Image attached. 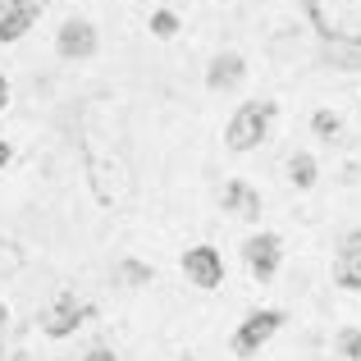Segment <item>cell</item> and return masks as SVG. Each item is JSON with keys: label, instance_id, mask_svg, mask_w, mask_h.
<instances>
[{"label": "cell", "instance_id": "obj_12", "mask_svg": "<svg viewBox=\"0 0 361 361\" xmlns=\"http://www.w3.org/2000/svg\"><path fill=\"white\" fill-rule=\"evenodd\" d=\"M316 178H320V169H316V156H307V151L288 156V183L298 188V192H311V188H316Z\"/></svg>", "mask_w": 361, "mask_h": 361}, {"label": "cell", "instance_id": "obj_7", "mask_svg": "<svg viewBox=\"0 0 361 361\" xmlns=\"http://www.w3.org/2000/svg\"><path fill=\"white\" fill-rule=\"evenodd\" d=\"M97 27L87 23V18H69V23L60 27V37H55V51H60V60H73V64H82V60H92L97 55Z\"/></svg>", "mask_w": 361, "mask_h": 361}, {"label": "cell", "instance_id": "obj_6", "mask_svg": "<svg viewBox=\"0 0 361 361\" xmlns=\"http://www.w3.org/2000/svg\"><path fill=\"white\" fill-rule=\"evenodd\" d=\"M42 9H46V0H5L0 5V46L23 42L32 32V23L42 18Z\"/></svg>", "mask_w": 361, "mask_h": 361}, {"label": "cell", "instance_id": "obj_20", "mask_svg": "<svg viewBox=\"0 0 361 361\" xmlns=\"http://www.w3.org/2000/svg\"><path fill=\"white\" fill-rule=\"evenodd\" d=\"M5 320H9V307H5V302H0V329H5Z\"/></svg>", "mask_w": 361, "mask_h": 361}, {"label": "cell", "instance_id": "obj_10", "mask_svg": "<svg viewBox=\"0 0 361 361\" xmlns=\"http://www.w3.org/2000/svg\"><path fill=\"white\" fill-rule=\"evenodd\" d=\"M220 206H224V211H233V215H238V220H247V224L261 220V192H256L247 178H229V183H224Z\"/></svg>", "mask_w": 361, "mask_h": 361}, {"label": "cell", "instance_id": "obj_3", "mask_svg": "<svg viewBox=\"0 0 361 361\" xmlns=\"http://www.w3.org/2000/svg\"><path fill=\"white\" fill-rule=\"evenodd\" d=\"M283 311L279 307H261V311H252V316L243 320L238 329H233V338H229V348H233V357L238 361H252V357H261V348L270 343L274 334L283 329Z\"/></svg>", "mask_w": 361, "mask_h": 361}, {"label": "cell", "instance_id": "obj_1", "mask_svg": "<svg viewBox=\"0 0 361 361\" xmlns=\"http://www.w3.org/2000/svg\"><path fill=\"white\" fill-rule=\"evenodd\" d=\"M302 9L325 42L361 51V0H302Z\"/></svg>", "mask_w": 361, "mask_h": 361}, {"label": "cell", "instance_id": "obj_17", "mask_svg": "<svg viewBox=\"0 0 361 361\" xmlns=\"http://www.w3.org/2000/svg\"><path fill=\"white\" fill-rule=\"evenodd\" d=\"M82 361H115V353H110V348H92V353L82 357Z\"/></svg>", "mask_w": 361, "mask_h": 361}, {"label": "cell", "instance_id": "obj_2", "mask_svg": "<svg viewBox=\"0 0 361 361\" xmlns=\"http://www.w3.org/2000/svg\"><path fill=\"white\" fill-rule=\"evenodd\" d=\"M274 119H279V106H274V101H265V97L243 101V106L229 115V123H224V147H229V151H238V156L256 151L265 137H270Z\"/></svg>", "mask_w": 361, "mask_h": 361}, {"label": "cell", "instance_id": "obj_14", "mask_svg": "<svg viewBox=\"0 0 361 361\" xmlns=\"http://www.w3.org/2000/svg\"><path fill=\"white\" fill-rule=\"evenodd\" d=\"M147 27H151V37L169 42V37H178V14H174V9H151Z\"/></svg>", "mask_w": 361, "mask_h": 361}, {"label": "cell", "instance_id": "obj_5", "mask_svg": "<svg viewBox=\"0 0 361 361\" xmlns=\"http://www.w3.org/2000/svg\"><path fill=\"white\" fill-rule=\"evenodd\" d=\"M183 274H188L192 288L215 293L224 283V256L215 252L211 243H197V247H188V252H183Z\"/></svg>", "mask_w": 361, "mask_h": 361}, {"label": "cell", "instance_id": "obj_13", "mask_svg": "<svg viewBox=\"0 0 361 361\" xmlns=\"http://www.w3.org/2000/svg\"><path fill=\"white\" fill-rule=\"evenodd\" d=\"M311 133H316L320 142H334L338 133H343V115H338V110H316V115H311Z\"/></svg>", "mask_w": 361, "mask_h": 361}, {"label": "cell", "instance_id": "obj_18", "mask_svg": "<svg viewBox=\"0 0 361 361\" xmlns=\"http://www.w3.org/2000/svg\"><path fill=\"white\" fill-rule=\"evenodd\" d=\"M9 160H14V151H9V142L0 137V174H5V165H9Z\"/></svg>", "mask_w": 361, "mask_h": 361}, {"label": "cell", "instance_id": "obj_15", "mask_svg": "<svg viewBox=\"0 0 361 361\" xmlns=\"http://www.w3.org/2000/svg\"><path fill=\"white\" fill-rule=\"evenodd\" d=\"M338 357L343 361H361V329H338Z\"/></svg>", "mask_w": 361, "mask_h": 361}, {"label": "cell", "instance_id": "obj_4", "mask_svg": "<svg viewBox=\"0 0 361 361\" xmlns=\"http://www.w3.org/2000/svg\"><path fill=\"white\" fill-rule=\"evenodd\" d=\"M279 261H283V238L279 233L261 229V233H252V238L243 243V265L252 270L256 283H270L274 274H279Z\"/></svg>", "mask_w": 361, "mask_h": 361}, {"label": "cell", "instance_id": "obj_19", "mask_svg": "<svg viewBox=\"0 0 361 361\" xmlns=\"http://www.w3.org/2000/svg\"><path fill=\"white\" fill-rule=\"evenodd\" d=\"M5 106H9V82H5V73H0V115H5Z\"/></svg>", "mask_w": 361, "mask_h": 361}, {"label": "cell", "instance_id": "obj_8", "mask_svg": "<svg viewBox=\"0 0 361 361\" xmlns=\"http://www.w3.org/2000/svg\"><path fill=\"white\" fill-rule=\"evenodd\" d=\"M82 316H87V307H82L73 293H64V298H55L51 307L42 311V334L46 338H69L73 329L82 325Z\"/></svg>", "mask_w": 361, "mask_h": 361}, {"label": "cell", "instance_id": "obj_16", "mask_svg": "<svg viewBox=\"0 0 361 361\" xmlns=\"http://www.w3.org/2000/svg\"><path fill=\"white\" fill-rule=\"evenodd\" d=\"M18 265H23V256H18V247H14V243H0V274L18 270Z\"/></svg>", "mask_w": 361, "mask_h": 361}, {"label": "cell", "instance_id": "obj_11", "mask_svg": "<svg viewBox=\"0 0 361 361\" xmlns=\"http://www.w3.org/2000/svg\"><path fill=\"white\" fill-rule=\"evenodd\" d=\"M243 78H247V60L238 51H224V55H215V60L206 64V87L211 92H233Z\"/></svg>", "mask_w": 361, "mask_h": 361}, {"label": "cell", "instance_id": "obj_9", "mask_svg": "<svg viewBox=\"0 0 361 361\" xmlns=\"http://www.w3.org/2000/svg\"><path fill=\"white\" fill-rule=\"evenodd\" d=\"M334 283L343 293H361V229H353L334 252Z\"/></svg>", "mask_w": 361, "mask_h": 361}]
</instances>
